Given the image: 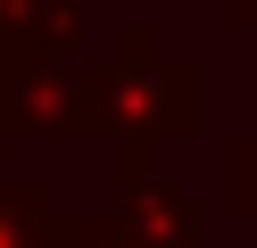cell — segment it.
<instances>
[{"label":"cell","instance_id":"6da1fadb","mask_svg":"<svg viewBox=\"0 0 257 248\" xmlns=\"http://www.w3.org/2000/svg\"><path fill=\"white\" fill-rule=\"evenodd\" d=\"M67 248H199V231H191L183 198H166V190H141L124 215L67 231Z\"/></svg>","mask_w":257,"mask_h":248},{"label":"cell","instance_id":"7a4b0ae2","mask_svg":"<svg viewBox=\"0 0 257 248\" xmlns=\"http://www.w3.org/2000/svg\"><path fill=\"white\" fill-rule=\"evenodd\" d=\"M0 248H67V231L42 215L34 182H0Z\"/></svg>","mask_w":257,"mask_h":248}]
</instances>
